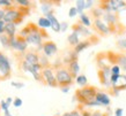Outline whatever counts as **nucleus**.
<instances>
[{"label":"nucleus","instance_id":"nucleus-28","mask_svg":"<svg viewBox=\"0 0 126 116\" xmlns=\"http://www.w3.org/2000/svg\"><path fill=\"white\" fill-rule=\"evenodd\" d=\"M75 7H77L79 14H82L84 13V9H86V1L84 0H77L75 1Z\"/></svg>","mask_w":126,"mask_h":116},{"label":"nucleus","instance_id":"nucleus-20","mask_svg":"<svg viewBox=\"0 0 126 116\" xmlns=\"http://www.w3.org/2000/svg\"><path fill=\"white\" fill-rule=\"evenodd\" d=\"M16 24L15 23H6L5 26V34L7 35L8 37H14L16 36Z\"/></svg>","mask_w":126,"mask_h":116},{"label":"nucleus","instance_id":"nucleus-18","mask_svg":"<svg viewBox=\"0 0 126 116\" xmlns=\"http://www.w3.org/2000/svg\"><path fill=\"white\" fill-rule=\"evenodd\" d=\"M68 71L71 72V75L74 77V78H77L78 74H79V71H80V64H79V62H78V60L73 61V62H71V63L68 64Z\"/></svg>","mask_w":126,"mask_h":116},{"label":"nucleus","instance_id":"nucleus-10","mask_svg":"<svg viewBox=\"0 0 126 116\" xmlns=\"http://www.w3.org/2000/svg\"><path fill=\"white\" fill-rule=\"evenodd\" d=\"M94 26H95L96 30L98 31L101 35H103V36H108V35H110V32H111L110 26L108 25L102 19L94 20Z\"/></svg>","mask_w":126,"mask_h":116},{"label":"nucleus","instance_id":"nucleus-5","mask_svg":"<svg viewBox=\"0 0 126 116\" xmlns=\"http://www.w3.org/2000/svg\"><path fill=\"white\" fill-rule=\"evenodd\" d=\"M56 78H57L58 85L60 87L71 86L74 82V77L71 75L68 69L66 68H58V70L56 71Z\"/></svg>","mask_w":126,"mask_h":116},{"label":"nucleus","instance_id":"nucleus-53","mask_svg":"<svg viewBox=\"0 0 126 116\" xmlns=\"http://www.w3.org/2000/svg\"><path fill=\"white\" fill-rule=\"evenodd\" d=\"M0 81H1V79H0Z\"/></svg>","mask_w":126,"mask_h":116},{"label":"nucleus","instance_id":"nucleus-45","mask_svg":"<svg viewBox=\"0 0 126 116\" xmlns=\"http://www.w3.org/2000/svg\"><path fill=\"white\" fill-rule=\"evenodd\" d=\"M93 5H94V1H93V0H87V1H86V9L92 8Z\"/></svg>","mask_w":126,"mask_h":116},{"label":"nucleus","instance_id":"nucleus-21","mask_svg":"<svg viewBox=\"0 0 126 116\" xmlns=\"http://www.w3.org/2000/svg\"><path fill=\"white\" fill-rule=\"evenodd\" d=\"M79 34L78 32H75V31H72L71 32V35H68V37H67V41H68V44L71 46H73V47H75V46L80 43V40H79Z\"/></svg>","mask_w":126,"mask_h":116},{"label":"nucleus","instance_id":"nucleus-56","mask_svg":"<svg viewBox=\"0 0 126 116\" xmlns=\"http://www.w3.org/2000/svg\"><path fill=\"white\" fill-rule=\"evenodd\" d=\"M4 116H5V115H4Z\"/></svg>","mask_w":126,"mask_h":116},{"label":"nucleus","instance_id":"nucleus-38","mask_svg":"<svg viewBox=\"0 0 126 116\" xmlns=\"http://www.w3.org/2000/svg\"><path fill=\"white\" fill-rule=\"evenodd\" d=\"M23 104V101L21 98H15L14 99V102H13V106L15 107V108H19V107H21Z\"/></svg>","mask_w":126,"mask_h":116},{"label":"nucleus","instance_id":"nucleus-19","mask_svg":"<svg viewBox=\"0 0 126 116\" xmlns=\"http://www.w3.org/2000/svg\"><path fill=\"white\" fill-rule=\"evenodd\" d=\"M92 45V43H90V40L89 39H84V40H82V41H80L79 44H78L75 47H74V52L77 53V54H79V53H81L82 51H84V49H87L89 46Z\"/></svg>","mask_w":126,"mask_h":116},{"label":"nucleus","instance_id":"nucleus-25","mask_svg":"<svg viewBox=\"0 0 126 116\" xmlns=\"http://www.w3.org/2000/svg\"><path fill=\"white\" fill-rule=\"evenodd\" d=\"M104 13H105V12H104L103 9H102V8L99 7V5H98V6H97L96 8H93V11H92V14H93V16L95 17V20L101 19V17H103Z\"/></svg>","mask_w":126,"mask_h":116},{"label":"nucleus","instance_id":"nucleus-22","mask_svg":"<svg viewBox=\"0 0 126 116\" xmlns=\"http://www.w3.org/2000/svg\"><path fill=\"white\" fill-rule=\"evenodd\" d=\"M115 61H116V63L120 67L122 70L126 71V55H124V54L116 55L115 56Z\"/></svg>","mask_w":126,"mask_h":116},{"label":"nucleus","instance_id":"nucleus-52","mask_svg":"<svg viewBox=\"0 0 126 116\" xmlns=\"http://www.w3.org/2000/svg\"><path fill=\"white\" fill-rule=\"evenodd\" d=\"M105 116H108V115H105Z\"/></svg>","mask_w":126,"mask_h":116},{"label":"nucleus","instance_id":"nucleus-12","mask_svg":"<svg viewBox=\"0 0 126 116\" xmlns=\"http://www.w3.org/2000/svg\"><path fill=\"white\" fill-rule=\"evenodd\" d=\"M39 58L41 55L36 51H29V52H26V54L23 55V60L31 66H36V64H39Z\"/></svg>","mask_w":126,"mask_h":116},{"label":"nucleus","instance_id":"nucleus-44","mask_svg":"<svg viewBox=\"0 0 126 116\" xmlns=\"http://www.w3.org/2000/svg\"><path fill=\"white\" fill-rule=\"evenodd\" d=\"M71 115L72 116H82V112H80L79 109H75V110L71 112Z\"/></svg>","mask_w":126,"mask_h":116},{"label":"nucleus","instance_id":"nucleus-54","mask_svg":"<svg viewBox=\"0 0 126 116\" xmlns=\"http://www.w3.org/2000/svg\"><path fill=\"white\" fill-rule=\"evenodd\" d=\"M125 9H126V8H125Z\"/></svg>","mask_w":126,"mask_h":116},{"label":"nucleus","instance_id":"nucleus-32","mask_svg":"<svg viewBox=\"0 0 126 116\" xmlns=\"http://www.w3.org/2000/svg\"><path fill=\"white\" fill-rule=\"evenodd\" d=\"M39 64L42 66V68H47L49 67V60H47V56H45L44 54L41 55V58H39Z\"/></svg>","mask_w":126,"mask_h":116},{"label":"nucleus","instance_id":"nucleus-3","mask_svg":"<svg viewBox=\"0 0 126 116\" xmlns=\"http://www.w3.org/2000/svg\"><path fill=\"white\" fill-rule=\"evenodd\" d=\"M23 12L27 11H24V8L20 7V6L8 8V9H6V15H5L4 21L6 23H15L16 25H19L23 21V17H24Z\"/></svg>","mask_w":126,"mask_h":116},{"label":"nucleus","instance_id":"nucleus-16","mask_svg":"<svg viewBox=\"0 0 126 116\" xmlns=\"http://www.w3.org/2000/svg\"><path fill=\"white\" fill-rule=\"evenodd\" d=\"M45 17L51 22V29H52L54 32H60V22L57 20V17L54 16L53 13L46 14Z\"/></svg>","mask_w":126,"mask_h":116},{"label":"nucleus","instance_id":"nucleus-41","mask_svg":"<svg viewBox=\"0 0 126 116\" xmlns=\"http://www.w3.org/2000/svg\"><path fill=\"white\" fill-rule=\"evenodd\" d=\"M5 26H6V22H5L4 20L0 21V35L5 34Z\"/></svg>","mask_w":126,"mask_h":116},{"label":"nucleus","instance_id":"nucleus-27","mask_svg":"<svg viewBox=\"0 0 126 116\" xmlns=\"http://www.w3.org/2000/svg\"><path fill=\"white\" fill-rule=\"evenodd\" d=\"M75 82H77L78 85L82 86V87H84V86H87L88 84V79H87V76L86 75H79L75 78Z\"/></svg>","mask_w":126,"mask_h":116},{"label":"nucleus","instance_id":"nucleus-2","mask_svg":"<svg viewBox=\"0 0 126 116\" xmlns=\"http://www.w3.org/2000/svg\"><path fill=\"white\" fill-rule=\"evenodd\" d=\"M97 92L98 91H96V89L94 86L87 85V86H84V87H81V89L77 90L75 98H77V100L80 102L81 105L86 106V104H88L89 101L95 100Z\"/></svg>","mask_w":126,"mask_h":116},{"label":"nucleus","instance_id":"nucleus-50","mask_svg":"<svg viewBox=\"0 0 126 116\" xmlns=\"http://www.w3.org/2000/svg\"><path fill=\"white\" fill-rule=\"evenodd\" d=\"M6 102H7L8 105L11 106V104H12V102H14V100H13V99H12V98H11V97H8V98H7V99H6Z\"/></svg>","mask_w":126,"mask_h":116},{"label":"nucleus","instance_id":"nucleus-31","mask_svg":"<svg viewBox=\"0 0 126 116\" xmlns=\"http://www.w3.org/2000/svg\"><path fill=\"white\" fill-rule=\"evenodd\" d=\"M30 31H31L30 24H28V25H26V26H24V28L22 29V30L20 31V37L27 38L28 36H29V34H30Z\"/></svg>","mask_w":126,"mask_h":116},{"label":"nucleus","instance_id":"nucleus-37","mask_svg":"<svg viewBox=\"0 0 126 116\" xmlns=\"http://www.w3.org/2000/svg\"><path fill=\"white\" fill-rule=\"evenodd\" d=\"M79 14L77 7H71L69 8V12H68V16L69 17H75V16Z\"/></svg>","mask_w":126,"mask_h":116},{"label":"nucleus","instance_id":"nucleus-9","mask_svg":"<svg viewBox=\"0 0 126 116\" xmlns=\"http://www.w3.org/2000/svg\"><path fill=\"white\" fill-rule=\"evenodd\" d=\"M123 90H126V75H120L118 81L111 86V93L115 95H118Z\"/></svg>","mask_w":126,"mask_h":116},{"label":"nucleus","instance_id":"nucleus-11","mask_svg":"<svg viewBox=\"0 0 126 116\" xmlns=\"http://www.w3.org/2000/svg\"><path fill=\"white\" fill-rule=\"evenodd\" d=\"M42 51H43V54H44V55L50 58V56L54 55V54L58 52V46L56 45V43H53V41L47 40L43 44Z\"/></svg>","mask_w":126,"mask_h":116},{"label":"nucleus","instance_id":"nucleus-39","mask_svg":"<svg viewBox=\"0 0 126 116\" xmlns=\"http://www.w3.org/2000/svg\"><path fill=\"white\" fill-rule=\"evenodd\" d=\"M68 29V23L67 22H60V32H65Z\"/></svg>","mask_w":126,"mask_h":116},{"label":"nucleus","instance_id":"nucleus-35","mask_svg":"<svg viewBox=\"0 0 126 116\" xmlns=\"http://www.w3.org/2000/svg\"><path fill=\"white\" fill-rule=\"evenodd\" d=\"M117 46H118L120 49H125L126 48V38H122L117 41Z\"/></svg>","mask_w":126,"mask_h":116},{"label":"nucleus","instance_id":"nucleus-30","mask_svg":"<svg viewBox=\"0 0 126 116\" xmlns=\"http://www.w3.org/2000/svg\"><path fill=\"white\" fill-rule=\"evenodd\" d=\"M0 44L4 47H9V37L6 34L0 35Z\"/></svg>","mask_w":126,"mask_h":116},{"label":"nucleus","instance_id":"nucleus-15","mask_svg":"<svg viewBox=\"0 0 126 116\" xmlns=\"http://www.w3.org/2000/svg\"><path fill=\"white\" fill-rule=\"evenodd\" d=\"M96 100L98 102L101 106H103V107H109L111 104V100H110V97H109V94L105 93V92H97L96 94Z\"/></svg>","mask_w":126,"mask_h":116},{"label":"nucleus","instance_id":"nucleus-47","mask_svg":"<svg viewBox=\"0 0 126 116\" xmlns=\"http://www.w3.org/2000/svg\"><path fill=\"white\" fill-rule=\"evenodd\" d=\"M107 114H103V113H101V112H94L92 113V116H105Z\"/></svg>","mask_w":126,"mask_h":116},{"label":"nucleus","instance_id":"nucleus-1","mask_svg":"<svg viewBox=\"0 0 126 116\" xmlns=\"http://www.w3.org/2000/svg\"><path fill=\"white\" fill-rule=\"evenodd\" d=\"M30 28H31V31L29 36L26 38L27 40L28 45H35L37 47V49H42L43 48V39L44 38H47V35L45 34V31L38 28L37 25L35 24H30Z\"/></svg>","mask_w":126,"mask_h":116},{"label":"nucleus","instance_id":"nucleus-36","mask_svg":"<svg viewBox=\"0 0 126 116\" xmlns=\"http://www.w3.org/2000/svg\"><path fill=\"white\" fill-rule=\"evenodd\" d=\"M6 7L8 8H12L13 7V5H12V1H8V0H0V7Z\"/></svg>","mask_w":126,"mask_h":116},{"label":"nucleus","instance_id":"nucleus-46","mask_svg":"<svg viewBox=\"0 0 126 116\" xmlns=\"http://www.w3.org/2000/svg\"><path fill=\"white\" fill-rule=\"evenodd\" d=\"M5 15H6V11L2 9V8H0V21H2L5 19Z\"/></svg>","mask_w":126,"mask_h":116},{"label":"nucleus","instance_id":"nucleus-29","mask_svg":"<svg viewBox=\"0 0 126 116\" xmlns=\"http://www.w3.org/2000/svg\"><path fill=\"white\" fill-rule=\"evenodd\" d=\"M0 108L5 113V116H12L9 110H8V109H9V105L6 102V100H1V102H0Z\"/></svg>","mask_w":126,"mask_h":116},{"label":"nucleus","instance_id":"nucleus-13","mask_svg":"<svg viewBox=\"0 0 126 116\" xmlns=\"http://www.w3.org/2000/svg\"><path fill=\"white\" fill-rule=\"evenodd\" d=\"M73 31H75V32H78L79 34V36H82V37H93V32L89 29H88L87 26L82 25L81 23H78V24H74V25L72 26Z\"/></svg>","mask_w":126,"mask_h":116},{"label":"nucleus","instance_id":"nucleus-40","mask_svg":"<svg viewBox=\"0 0 126 116\" xmlns=\"http://www.w3.org/2000/svg\"><path fill=\"white\" fill-rule=\"evenodd\" d=\"M11 85L13 87H16V89H22L24 84L23 83H20V82H11Z\"/></svg>","mask_w":126,"mask_h":116},{"label":"nucleus","instance_id":"nucleus-14","mask_svg":"<svg viewBox=\"0 0 126 116\" xmlns=\"http://www.w3.org/2000/svg\"><path fill=\"white\" fill-rule=\"evenodd\" d=\"M102 20L110 26L111 31H112V26L116 25V24H118V15H117L116 13H104Z\"/></svg>","mask_w":126,"mask_h":116},{"label":"nucleus","instance_id":"nucleus-33","mask_svg":"<svg viewBox=\"0 0 126 116\" xmlns=\"http://www.w3.org/2000/svg\"><path fill=\"white\" fill-rule=\"evenodd\" d=\"M120 67L117 63H113L111 66V75H120Z\"/></svg>","mask_w":126,"mask_h":116},{"label":"nucleus","instance_id":"nucleus-24","mask_svg":"<svg viewBox=\"0 0 126 116\" xmlns=\"http://www.w3.org/2000/svg\"><path fill=\"white\" fill-rule=\"evenodd\" d=\"M37 26L41 28V29H46V28H51V22L49 20L46 19L45 16L43 17H39L38 19V22H37Z\"/></svg>","mask_w":126,"mask_h":116},{"label":"nucleus","instance_id":"nucleus-48","mask_svg":"<svg viewBox=\"0 0 126 116\" xmlns=\"http://www.w3.org/2000/svg\"><path fill=\"white\" fill-rule=\"evenodd\" d=\"M61 89V92H64V93H68L69 92V86H64V87H60Z\"/></svg>","mask_w":126,"mask_h":116},{"label":"nucleus","instance_id":"nucleus-23","mask_svg":"<svg viewBox=\"0 0 126 116\" xmlns=\"http://www.w3.org/2000/svg\"><path fill=\"white\" fill-rule=\"evenodd\" d=\"M41 9H42L44 15L52 13V2L51 1H43L42 5H41Z\"/></svg>","mask_w":126,"mask_h":116},{"label":"nucleus","instance_id":"nucleus-34","mask_svg":"<svg viewBox=\"0 0 126 116\" xmlns=\"http://www.w3.org/2000/svg\"><path fill=\"white\" fill-rule=\"evenodd\" d=\"M15 2L17 4V6L23 7V8L30 7V5H31V2H30V1H28V0H16Z\"/></svg>","mask_w":126,"mask_h":116},{"label":"nucleus","instance_id":"nucleus-51","mask_svg":"<svg viewBox=\"0 0 126 116\" xmlns=\"http://www.w3.org/2000/svg\"><path fill=\"white\" fill-rule=\"evenodd\" d=\"M61 116H72V115H71V113H65V114H63Z\"/></svg>","mask_w":126,"mask_h":116},{"label":"nucleus","instance_id":"nucleus-4","mask_svg":"<svg viewBox=\"0 0 126 116\" xmlns=\"http://www.w3.org/2000/svg\"><path fill=\"white\" fill-rule=\"evenodd\" d=\"M99 7L105 13H118L122 9L126 8V1L123 0H108V1H101Z\"/></svg>","mask_w":126,"mask_h":116},{"label":"nucleus","instance_id":"nucleus-6","mask_svg":"<svg viewBox=\"0 0 126 116\" xmlns=\"http://www.w3.org/2000/svg\"><path fill=\"white\" fill-rule=\"evenodd\" d=\"M12 75V67L9 59L0 52V79H7Z\"/></svg>","mask_w":126,"mask_h":116},{"label":"nucleus","instance_id":"nucleus-42","mask_svg":"<svg viewBox=\"0 0 126 116\" xmlns=\"http://www.w3.org/2000/svg\"><path fill=\"white\" fill-rule=\"evenodd\" d=\"M119 76L120 75H111V78H110V82H111V86L113 85L117 81H118V78H119Z\"/></svg>","mask_w":126,"mask_h":116},{"label":"nucleus","instance_id":"nucleus-43","mask_svg":"<svg viewBox=\"0 0 126 116\" xmlns=\"http://www.w3.org/2000/svg\"><path fill=\"white\" fill-rule=\"evenodd\" d=\"M124 114V109L123 108H117L115 110V116H123Z\"/></svg>","mask_w":126,"mask_h":116},{"label":"nucleus","instance_id":"nucleus-17","mask_svg":"<svg viewBox=\"0 0 126 116\" xmlns=\"http://www.w3.org/2000/svg\"><path fill=\"white\" fill-rule=\"evenodd\" d=\"M27 47H28V43H27V40H26V38H22V37H20V36H17L15 51H17L19 53H22V54H26Z\"/></svg>","mask_w":126,"mask_h":116},{"label":"nucleus","instance_id":"nucleus-55","mask_svg":"<svg viewBox=\"0 0 126 116\" xmlns=\"http://www.w3.org/2000/svg\"><path fill=\"white\" fill-rule=\"evenodd\" d=\"M0 109H1V108H0Z\"/></svg>","mask_w":126,"mask_h":116},{"label":"nucleus","instance_id":"nucleus-26","mask_svg":"<svg viewBox=\"0 0 126 116\" xmlns=\"http://www.w3.org/2000/svg\"><path fill=\"white\" fill-rule=\"evenodd\" d=\"M80 23L82 24V25L84 26H90L92 25V22H90V19H89V16L87 15V14H84V13H82V14H80Z\"/></svg>","mask_w":126,"mask_h":116},{"label":"nucleus","instance_id":"nucleus-7","mask_svg":"<svg viewBox=\"0 0 126 116\" xmlns=\"http://www.w3.org/2000/svg\"><path fill=\"white\" fill-rule=\"evenodd\" d=\"M42 77H43V79H44V84L51 86V87H57L58 86L57 78H56V74H54V71H53V68H51V67L43 68Z\"/></svg>","mask_w":126,"mask_h":116},{"label":"nucleus","instance_id":"nucleus-8","mask_svg":"<svg viewBox=\"0 0 126 116\" xmlns=\"http://www.w3.org/2000/svg\"><path fill=\"white\" fill-rule=\"evenodd\" d=\"M98 76H99V81H101V84L108 89H110L111 86V66H107V67L101 68L98 70Z\"/></svg>","mask_w":126,"mask_h":116},{"label":"nucleus","instance_id":"nucleus-49","mask_svg":"<svg viewBox=\"0 0 126 116\" xmlns=\"http://www.w3.org/2000/svg\"><path fill=\"white\" fill-rule=\"evenodd\" d=\"M82 116H92V113L88 112V110H83L82 112Z\"/></svg>","mask_w":126,"mask_h":116}]
</instances>
